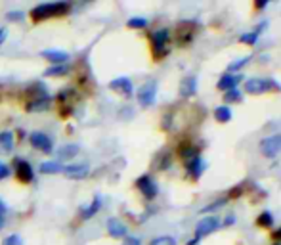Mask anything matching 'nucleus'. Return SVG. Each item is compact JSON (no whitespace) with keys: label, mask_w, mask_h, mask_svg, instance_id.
<instances>
[{"label":"nucleus","mask_w":281,"mask_h":245,"mask_svg":"<svg viewBox=\"0 0 281 245\" xmlns=\"http://www.w3.org/2000/svg\"><path fill=\"white\" fill-rule=\"evenodd\" d=\"M226 201H228V197H220L218 201H214V203H211L209 207H205V209H203V213H207V211H212V209H218V207H220V205H224Z\"/></svg>","instance_id":"obj_37"},{"label":"nucleus","mask_w":281,"mask_h":245,"mask_svg":"<svg viewBox=\"0 0 281 245\" xmlns=\"http://www.w3.org/2000/svg\"><path fill=\"white\" fill-rule=\"evenodd\" d=\"M241 81H243V75H241V73H226V75H222V77L218 79L216 88L222 90V92H228V90L237 88V85H239Z\"/></svg>","instance_id":"obj_14"},{"label":"nucleus","mask_w":281,"mask_h":245,"mask_svg":"<svg viewBox=\"0 0 281 245\" xmlns=\"http://www.w3.org/2000/svg\"><path fill=\"white\" fill-rule=\"evenodd\" d=\"M71 12V2H42L36 4L29 12V18L33 23H42L46 19L63 18Z\"/></svg>","instance_id":"obj_1"},{"label":"nucleus","mask_w":281,"mask_h":245,"mask_svg":"<svg viewBox=\"0 0 281 245\" xmlns=\"http://www.w3.org/2000/svg\"><path fill=\"white\" fill-rule=\"evenodd\" d=\"M272 236H274V240H276V242L280 244V242H281V228H278V230H274V234H272Z\"/></svg>","instance_id":"obj_41"},{"label":"nucleus","mask_w":281,"mask_h":245,"mask_svg":"<svg viewBox=\"0 0 281 245\" xmlns=\"http://www.w3.org/2000/svg\"><path fill=\"white\" fill-rule=\"evenodd\" d=\"M6 18L10 19V21H21V19L25 18V14H23L21 10H18V12H16V10H12V12H8V16H6Z\"/></svg>","instance_id":"obj_36"},{"label":"nucleus","mask_w":281,"mask_h":245,"mask_svg":"<svg viewBox=\"0 0 281 245\" xmlns=\"http://www.w3.org/2000/svg\"><path fill=\"white\" fill-rule=\"evenodd\" d=\"M10 175H12V169H10L6 163H2V161H0V180H6Z\"/></svg>","instance_id":"obj_35"},{"label":"nucleus","mask_w":281,"mask_h":245,"mask_svg":"<svg viewBox=\"0 0 281 245\" xmlns=\"http://www.w3.org/2000/svg\"><path fill=\"white\" fill-rule=\"evenodd\" d=\"M14 173L16 178L21 184H31L35 180V171H33V165L27 161V159L16 157L14 159Z\"/></svg>","instance_id":"obj_5"},{"label":"nucleus","mask_w":281,"mask_h":245,"mask_svg":"<svg viewBox=\"0 0 281 245\" xmlns=\"http://www.w3.org/2000/svg\"><path fill=\"white\" fill-rule=\"evenodd\" d=\"M52 105V98L50 96H40V98H33L25 102V111L27 113H42L48 111Z\"/></svg>","instance_id":"obj_12"},{"label":"nucleus","mask_w":281,"mask_h":245,"mask_svg":"<svg viewBox=\"0 0 281 245\" xmlns=\"http://www.w3.org/2000/svg\"><path fill=\"white\" fill-rule=\"evenodd\" d=\"M256 224L260 228H272L274 226V214L270 211H262L258 214V218H256Z\"/></svg>","instance_id":"obj_28"},{"label":"nucleus","mask_w":281,"mask_h":245,"mask_svg":"<svg viewBox=\"0 0 281 245\" xmlns=\"http://www.w3.org/2000/svg\"><path fill=\"white\" fill-rule=\"evenodd\" d=\"M149 25V21L145 18H130L126 21V27L128 29H136V31H141V29H145Z\"/></svg>","instance_id":"obj_29"},{"label":"nucleus","mask_w":281,"mask_h":245,"mask_svg":"<svg viewBox=\"0 0 281 245\" xmlns=\"http://www.w3.org/2000/svg\"><path fill=\"white\" fill-rule=\"evenodd\" d=\"M77 155H79V146L77 144H65V146H61L57 150V157L61 159V161H71V159H75Z\"/></svg>","instance_id":"obj_23"},{"label":"nucleus","mask_w":281,"mask_h":245,"mask_svg":"<svg viewBox=\"0 0 281 245\" xmlns=\"http://www.w3.org/2000/svg\"><path fill=\"white\" fill-rule=\"evenodd\" d=\"M274 245H281V244H274Z\"/></svg>","instance_id":"obj_46"},{"label":"nucleus","mask_w":281,"mask_h":245,"mask_svg":"<svg viewBox=\"0 0 281 245\" xmlns=\"http://www.w3.org/2000/svg\"><path fill=\"white\" fill-rule=\"evenodd\" d=\"M224 100H226L228 104H231V102H241V100H243V94H241L239 88H233V90L224 92Z\"/></svg>","instance_id":"obj_30"},{"label":"nucleus","mask_w":281,"mask_h":245,"mask_svg":"<svg viewBox=\"0 0 281 245\" xmlns=\"http://www.w3.org/2000/svg\"><path fill=\"white\" fill-rule=\"evenodd\" d=\"M149 245H176V240L172 236H159L155 240H151Z\"/></svg>","instance_id":"obj_31"},{"label":"nucleus","mask_w":281,"mask_h":245,"mask_svg":"<svg viewBox=\"0 0 281 245\" xmlns=\"http://www.w3.org/2000/svg\"><path fill=\"white\" fill-rule=\"evenodd\" d=\"M195 36V23L194 21H182L178 23V29H176V40L180 46H186L194 40Z\"/></svg>","instance_id":"obj_11"},{"label":"nucleus","mask_w":281,"mask_h":245,"mask_svg":"<svg viewBox=\"0 0 281 245\" xmlns=\"http://www.w3.org/2000/svg\"><path fill=\"white\" fill-rule=\"evenodd\" d=\"M218 226H220V218H218V216H214V214L205 216V218H201V220L197 222V226H195V238L201 240V238L209 236L212 232H216Z\"/></svg>","instance_id":"obj_10"},{"label":"nucleus","mask_w":281,"mask_h":245,"mask_svg":"<svg viewBox=\"0 0 281 245\" xmlns=\"http://www.w3.org/2000/svg\"><path fill=\"white\" fill-rule=\"evenodd\" d=\"M233 220H235V216H233V214H229L228 218L224 220V226H228V224H233Z\"/></svg>","instance_id":"obj_42"},{"label":"nucleus","mask_w":281,"mask_h":245,"mask_svg":"<svg viewBox=\"0 0 281 245\" xmlns=\"http://www.w3.org/2000/svg\"><path fill=\"white\" fill-rule=\"evenodd\" d=\"M199 242H201L199 238H194V240H190V242H188V245H199Z\"/></svg>","instance_id":"obj_44"},{"label":"nucleus","mask_w":281,"mask_h":245,"mask_svg":"<svg viewBox=\"0 0 281 245\" xmlns=\"http://www.w3.org/2000/svg\"><path fill=\"white\" fill-rule=\"evenodd\" d=\"M100 209H102V197H94L86 207H83V209H81L79 214H81V218H83V220H90L94 214H98V211Z\"/></svg>","instance_id":"obj_20"},{"label":"nucleus","mask_w":281,"mask_h":245,"mask_svg":"<svg viewBox=\"0 0 281 245\" xmlns=\"http://www.w3.org/2000/svg\"><path fill=\"white\" fill-rule=\"evenodd\" d=\"M214 119L218 122H229L231 121V109L228 105H218L214 109Z\"/></svg>","instance_id":"obj_27"},{"label":"nucleus","mask_w":281,"mask_h":245,"mask_svg":"<svg viewBox=\"0 0 281 245\" xmlns=\"http://www.w3.org/2000/svg\"><path fill=\"white\" fill-rule=\"evenodd\" d=\"M270 90L280 92L281 87L276 83V81H272V79H260V77L249 79V81L245 83L247 94H264V92H270Z\"/></svg>","instance_id":"obj_4"},{"label":"nucleus","mask_w":281,"mask_h":245,"mask_svg":"<svg viewBox=\"0 0 281 245\" xmlns=\"http://www.w3.org/2000/svg\"><path fill=\"white\" fill-rule=\"evenodd\" d=\"M205 161L201 159V155H197V157L190 159L188 163H186V169H188V175H190V178H194V180H199L201 178V175L205 173Z\"/></svg>","instance_id":"obj_18"},{"label":"nucleus","mask_w":281,"mask_h":245,"mask_svg":"<svg viewBox=\"0 0 281 245\" xmlns=\"http://www.w3.org/2000/svg\"><path fill=\"white\" fill-rule=\"evenodd\" d=\"M40 56L44 58V60H48L52 65H61V63H69L71 56L67 52H63V50H42Z\"/></svg>","instance_id":"obj_17"},{"label":"nucleus","mask_w":281,"mask_h":245,"mask_svg":"<svg viewBox=\"0 0 281 245\" xmlns=\"http://www.w3.org/2000/svg\"><path fill=\"white\" fill-rule=\"evenodd\" d=\"M23 92H25L27 100L40 98V96H48V90H46V87H44V83H40V81H36V83H33V85H29Z\"/></svg>","instance_id":"obj_22"},{"label":"nucleus","mask_w":281,"mask_h":245,"mask_svg":"<svg viewBox=\"0 0 281 245\" xmlns=\"http://www.w3.org/2000/svg\"><path fill=\"white\" fill-rule=\"evenodd\" d=\"M266 4H268V2H258V4H256V8H258V10H262V8H266Z\"/></svg>","instance_id":"obj_45"},{"label":"nucleus","mask_w":281,"mask_h":245,"mask_svg":"<svg viewBox=\"0 0 281 245\" xmlns=\"http://www.w3.org/2000/svg\"><path fill=\"white\" fill-rule=\"evenodd\" d=\"M38 171L42 175H59L63 171V165L59 161H44V163H40Z\"/></svg>","instance_id":"obj_25"},{"label":"nucleus","mask_w":281,"mask_h":245,"mask_svg":"<svg viewBox=\"0 0 281 245\" xmlns=\"http://www.w3.org/2000/svg\"><path fill=\"white\" fill-rule=\"evenodd\" d=\"M8 38V29L6 27H0V46H2V42Z\"/></svg>","instance_id":"obj_39"},{"label":"nucleus","mask_w":281,"mask_h":245,"mask_svg":"<svg viewBox=\"0 0 281 245\" xmlns=\"http://www.w3.org/2000/svg\"><path fill=\"white\" fill-rule=\"evenodd\" d=\"M79 98V92L75 88H61L56 96V102H57V107H59V115L61 117H69L73 113V107H75V102Z\"/></svg>","instance_id":"obj_3"},{"label":"nucleus","mask_w":281,"mask_h":245,"mask_svg":"<svg viewBox=\"0 0 281 245\" xmlns=\"http://www.w3.org/2000/svg\"><path fill=\"white\" fill-rule=\"evenodd\" d=\"M2 245H23V240L19 238L18 234H10L2 240Z\"/></svg>","instance_id":"obj_32"},{"label":"nucleus","mask_w":281,"mask_h":245,"mask_svg":"<svg viewBox=\"0 0 281 245\" xmlns=\"http://www.w3.org/2000/svg\"><path fill=\"white\" fill-rule=\"evenodd\" d=\"M123 245H141L140 238H134V236H126L124 238V244Z\"/></svg>","instance_id":"obj_38"},{"label":"nucleus","mask_w":281,"mask_h":245,"mask_svg":"<svg viewBox=\"0 0 281 245\" xmlns=\"http://www.w3.org/2000/svg\"><path fill=\"white\" fill-rule=\"evenodd\" d=\"M151 40V54L153 60H163L167 54L170 52V31L169 29H157L149 35Z\"/></svg>","instance_id":"obj_2"},{"label":"nucleus","mask_w":281,"mask_h":245,"mask_svg":"<svg viewBox=\"0 0 281 245\" xmlns=\"http://www.w3.org/2000/svg\"><path fill=\"white\" fill-rule=\"evenodd\" d=\"M195 92H197V77L190 75V77H186V79L182 81V85H180V94H182L184 98H190V96H194Z\"/></svg>","instance_id":"obj_21"},{"label":"nucleus","mask_w":281,"mask_h":245,"mask_svg":"<svg viewBox=\"0 0 281 245\" xmlns=\"http://www.w3.org/2000/svg\"><path fill=\"white\" fill-rule=\"evenodd\" d=\"M14 144H16L14 132H10V130H2L0 132V153L2 155L12 153L14 152Z\"/></svg>","instance_id":"obj_19"},{"label":"nucleus","mask_w":281,"mask_h":245,"mask_svg":"<svg viewBox=\"0 0 281 245\" xmlns=\"http://www.w3.org/2000/svg\"><path fill=\"white\" fill-rule=\"evenodd\" d=\"M71 73L69 63H61V65H50L48 69L44 71V77H54V79H59V77H65Z\"/></svg>","instance_id":"obj_24"},{"label":"nucleus","mask_w":281,"mask_h":245,"mask_svg":"<svg viewBox=\"0 0 281 245\" xmlns=\"http://www.w3.org/2000/svg\"><path fill=\"white\" fill-rule=\"evenodd\" d=\"M260 153L264 157H278L281 155V134H274V136H266L260 142Z\"/></svg>","instance_id":"obj_8"},{"label":"nucleus","mask_w":281,"mask_h":245,"mask_svg":"<svg viewBox=\"0 0 281 245\" xmlns=\"http://www.w3.org/2000/svg\"><path fill=\"white\" fill-rule=\"evenodd\" d=\"M61 173L69 180H84L90 175V167L84 165V163H81V165H67V167H63Z\"/></svg>","instance_id":"obj_15"},{"label":"nucleus","mask_w":281,"mask_h":245,"mask_svg":"<svg viewBox=\"0 0 281 245\" xmlns=\"http://www.w3.org/2000/svg\"><path fill=\"white\" fill-rule=\"evenodd\" d=\"M6 226V214H0V230Z\"/></svg>","instance_id":"obj_43"},{"label":"nucleus","mask_w":281,"mask_h":245,"mask_svg":"<svg viewBox=\"0 0 281 245\" xmlns=\"http://www.w3.org/2000/svg\"><path fill=\"white\" fill-rule=\"evenodd\" d=\"M6 213H8V205H6L4 199L0 197V214H6Z\"/></svg>","instance_id":"obj_40"},{"label":"nucleus","mask_w":281,"mask_h":245,"mask_svg":"<svg viewBox=\"0 0 281 245\" xmlns=\"http://www.w3.org/2000/svg\"><path fill=\"white\" fill-rule=\"evenodd\" d=\"M136 98H138L141 107H149V105L155 104V100H157V81L143 83L140 90H138V94H136Z\"/></svg>","instance_id":"obj_6"},{"label":"nucleus","mask_w":281,"mask_h":245,"mask_svg":"<svg viewBox=\"0 0 281 245\" xmlns=\"http://www.w3.org/2000/svg\"><path fill=\"white\" fill-rule=\"evenodd\" d=\"M178 153H180V157L186 159V161H190V159H194L199 155V150L195 148L194 144H182L180 146V150H178Z\"/></svg>","instance_id":"obj_26"},{"label":"nucleus","mask_w":281,"mask_h":245,"mask_svg":"<svg viewBox=\"0 0 281 245\" xmlns=\"http://www.w3.org/2000/svg\"><path fill=\"white\" fill-rule=\"evenodd\" d=\"M258 36H260V35H256L254 31H251V33H245V35L239 36V40H241V42H245V44H256Z\"/></svg>","instance_id":"obj_33"},{"label":"nucleus","mask_w":281,"mask_h":245,"mask_svg":"<svg viewBox=\"0 0 281 245\" xmlns=\"http://www.w3.org/2000/svg\"><path fill=\"white\" fill-rule=\"evenodd\" d=\"M136 188L140 190V193L143 195V199H147V201L155 199L159 193L157 182H155L149 175H141L140 178H136Z\"/></svg>","instance_id":"obj_7"},{"label":"nucleus","mask_w":281,"mask_h":245,"mask_svg":"<svg viewBox=\"0 0 281 245\" xmlns=\"http://www.w3.org/2000/svg\"><path fill=\"white\" fill-rule=\"evenodd\" d=\"M107 234L111 236V238H115V240H124L126 236H128V228L124 224L123 220H119V218H109L107 220Z\"/></svg>","instance_id":"obj_16"},{"label":"nucleus","mask_w":281,"mask_h":245,"mask_svg":"<svg viewBox=\"0 0 281 245\" xmlns=\"http://www.w3.org/2000/svg\"><path fill=\"white\" fill-rule=\"evenodd\" d=\"M249 60H251L249 56H247V58H241V60H237L235 63H231V65H229V71H237V69H241V67H245Z\"/></svg>","instance_id":"obj_34"},{"label":"nucleus","mask_w":281,"mask_h":245,"mask_svg":"<svg viewBox=\"0 0 281 245\" xmlns=\"http://www.w3.org/2000/svg\"><path fill=\"white\" fill-rule=\"evenodd\" d=\"M109 88L113 92L121 94V96H126V98L132 96V92H134V85H132V81L128 77H117V79H113L109 83Z\"/></svg>","instance_id":"obj_13"},{"label":"nucleus","mask_w":281,"mask_h":245,"mask_svg":"<svg viewBox=\"0 0 281 245\" xmlns=\"http://www.w3.org/2000/svg\"><path fill=\"white\" fill-rule=\"evenodd\" d=\"M29 142H31V146L35 150L42 152V153H52L54 152V138L48 136L46 132H33V134H29Z\"/></svg>","instance_id":"obj_9"}]
</instances>
